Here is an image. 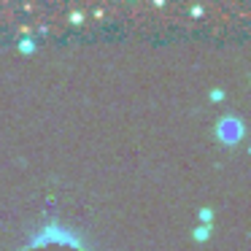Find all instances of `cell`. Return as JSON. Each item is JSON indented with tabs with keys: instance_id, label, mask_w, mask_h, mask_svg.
Segmentation results:
<instances>
[{
	"instance_id": "cell-5",
	"label": "cell",
	"mask_w": 251,
	"mask_h": 251,
	"mask_svg": "<svg viewBox=\"0 0 251 251\" xmlns=\"http://www.w3.org/2000/svg\"><path fill=\"white\" fill-rule=\"evenodd\" d=\"M19 51H22V54H33V51H35V41L22 38V41H19Z\"/></svg>"
},
{
	"instance_id": "cell-7",
	"label": "cell",
	"mask_w": 251,
	"mask_h": 251,
	"mask_svg": "<svg viewBox=\"0 0 251 251\" xmlns=\"http://www.w3.org/2000/svg\"><path fill=\"white\" fill-rule=\"evenodd\" d=\"M71 22H76V25H78V22H84V14H73Z\"/></svg>"
},
{
	"instance_id": "cell-4",
	"label": "cell",
	"mask_w": 251,
	"mask_h": 251,
	"mask_svg": "<svg viewBox=\"0 0 251 251\" xmlns=\"http://www.w3.org/2000/svg\"><path fill=\"white\" fill-rule=\"evenodd\" d=\"M197 219H200V224L213 227V208H200V211H197Z\"/></svg>"
},
{
	"instance_id": "cell-2",
	"label": "cell",
	"mask_w": 251,
	"mask_h": 251,
	"mask_svg": "<svg viewBox=\"0 0 251 251\" xmlns=\"http://www.w3.org/2000/svg\"><path fill=\"white\" fill-rule=\"evenodd\" d=\"M213 135H216V141L222 146H238L246 138V125L238 114H224L216 122V127H213Z\"/></svg>"
},
{
	"instance_id": "cell-3",
	"label": "cell",
	"mask_w": 251,
	"mask_h": 251,
	"mask_svg": "<svg viewBox=\"0 0 251 251\" xmlns=\"http://www.w3.org/2000/svg\"><path fill=\"white\" fill-rule=\"evenodd\" d=\"M211 235H213V227H208V224H197V227L192 229V240H195V243H205Z\"/></svg>"
},
{
	"instance_id": "cell-6",
	"label": "cell",
	"mask_w": 251,
	"mask_h": 251,
	"mask_svg": "<svg viewBox=\"0 0 251 251\" xmlns=\"http://www.w3.org/2000/svg\"><path fill=\"white\" fill-rule=\"evenodd\" d=\"M224 98H227L224 89H211V92H208V100H211V103H222Z\"/></svg>"
},
{
	"instance_id": "cell-1",
	"label": "cell",
	"mask_w": 251,
	"mask_h": 251,
	"mask_svg": "<svg viewBox=\"0 0 251 251\" xmlns=\"http://www.w3.org/2000/svg\"><path fill=\"white\" fill-rule=\"evenodd\" d=\"M19 251H89V246L73 227L51 219L35 229Z\"/></svg>"
}]
</instances>
